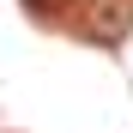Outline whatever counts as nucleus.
<instances>
[{"label": "nucleus", "instance_id": "f03ea898", "mask_svg": "<svg viewBox=\"0 0 133 133\" xmlns=\"http://www.w3.org/2000/svg\"><path fill=\"white\" fill-rule=\"evenodd\" d=\"M24 6H30V12H42V18H55V12L66 6V0H24Z\"/></svg>", "mask_w": 133, "mask_h": 133}, {"label": "nucleus", "instance_id": "f257e3e1", "mask_svg": "<svg viewBox=\"0 0 133 133\" xmlns=\"http://www.w3.org/2000/svg\"><path fill=\"white\" fill-rule=\"evenodd\" d=\"M79 30H85V42H121L127 30H133V0H85L79 6Z\"/></svg>", "mask_w": 133, "mask_h": 133}]
</instances>
